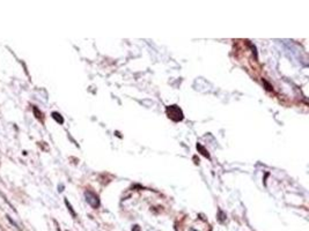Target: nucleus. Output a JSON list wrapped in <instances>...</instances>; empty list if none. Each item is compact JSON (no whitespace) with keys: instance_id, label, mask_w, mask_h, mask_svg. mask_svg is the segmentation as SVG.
I'll list each match as a JSON object with an SVG mask.
<instances>
[{"instance_id":"7ed1b4c3","label":"nucleus","mask_w":309,"mask_h":231,"mask_svg":"<svg viewBox=\"0 0 309 231\" xmlns=\"http://www.w3.org/2000/svg\"><path fill=\"white\" fill-rule=\"evenodd\" d=\"M52 117H53L54 119H57V120L59 121L60 124H62V122L64 121V120H63V118L60 117V115H59V113H57V112H53V113H52Z\"/></svg>"},{"instance_id":"f257e3e1","label":"nucleus","mask_w":309,"mask_h":231,"mask_svg":"<svg viewBox=\"0 0 309 231\" xmlns=\"http://www.w3.org/2000/svg\"><path fill=\"white\" fill-rule=\"evenodd\" d=\"M167 113H168L169 118H171L173 120H175V116H178V118L181 119V120L183 119L182 111H181V109H178L176 105H171V106H169L167 109Z\"/></svg>"},{"instance_id":"f03ea898","label":"nucleus","mask_w":309,"mask_h":231,"mask_svg":"<svg viewBox=\"0 0 309 231\" xmlns=\"http://www.w3.org/2000/svg\"><path fill=\"white\" fill-rule=\"evenodd\" d=\"M86 200H87V202H88L90 206L92 207H94V208H96V207L98 206V198H97V195L95 194L94 192H90V191H87L86 193Z\"/></svg>"}]
</instances>
